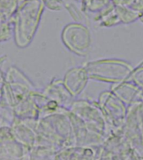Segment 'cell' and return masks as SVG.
Wrapping results in <instances>:
<instances>
[{
	"label": "cell",
	"mask_w": 143,
	"mask_h": 160,
	"mask_svg": "<svg viewBox=\"0 0 143 160\" xmlns=\"http://www.w3.org/2000/svg\"><path fill=\"white\" fill-rule=\"evenodd\" d=\"M127 80L143 90V65L134 68Z\"/></svg>",
	"instance_id": "7"
},
{
	"label": "cell",
	"mask_w": 143,
	"mask_h": 160,
	"mask_svg": "<svg viewBox=\"0 0 143 160\" xmlns=\"http://www.w3.org/2000/svg\"><path fill=\"white\" fill-rule=\"evenodd\" d=\"M89 79L85 68H75L70 70L66 75V88L73 96H77L85 89Z\"/></svg>",
	"instance_id": "6"
},
{
	"label": "cell",
	"mask_w": 143,
	"mask_h": 160,
	"mask_svg": "<svg viewBox=\"0 0 143 160\" xmlns=\"http://www.w3.org/2000/svg\"><path fill=\"white\" fill-rule=\"evenodd\" d=\"M110 91L122 102L129 106L141 102V92L142 90L136 87L128 80L120 83L112 84Z\"/></svg>",
	"instance_id": "5"
},
{
	"label": "cell",
	"mask_w": 143,
	"mask_h": 160,
	"mask_svg": "<svg viewBox=\"0 0 143 160\" xmlns=\"http://www.w3.org/2000/svg\"><path fill=\"white\" fill-rule=\"evenodd\" d=\"M64 39L71 51L81 56L88 54L91 48L90 32L83 25H69L64 32Z\"/></svg>",
	"instance_id": "4"
},
{
	"label": "cell",
	"mask_w": 143,
	"mask_h": 160,
	"mask_svg": "<svg viewBox=\"0 0 143 160\" xmlns=\"http://www.w3.org/2000/svg\"><path fill=\"white\" fill-rule=\"evenodd\" d=\"M89 78L111 84L127 80L134 68L130 62L121 59H100L85 65Z\"/></svg>",
	"instance_id": "1"
},
{
	"label": "cell",
	"mask_w": 143,
	"mask_h": 160,
	"mask_svg": "<svg viewBox=\"0 0 143 160\" xmlns=\"http://www.w3.org/2000/svg\"><path fill=\"white\" fill-rule=\"evenodd\" d=\"M97 103L112 131L122 129L127 117L128 106L110 90L100 92Z\"/></svg>",
	"instance_id": "3"
},
{
	"label": "cell",
	"mask_w": 143,
	"mask_h": 160,
	"mask_svg": "<svg viewBox=\"0 0 143 160\" xmlns=\"http://www.w3.org/2000/svg\"><path fill=\"white\" fill-rule=\"evenodd\" d=\"M73 115L80 119L91 132L101 135L105 138L112 131L97 102L90 101L75 102L73 104Z\"/></svg>",
	"instance_id": "2"
}]
</instances>
